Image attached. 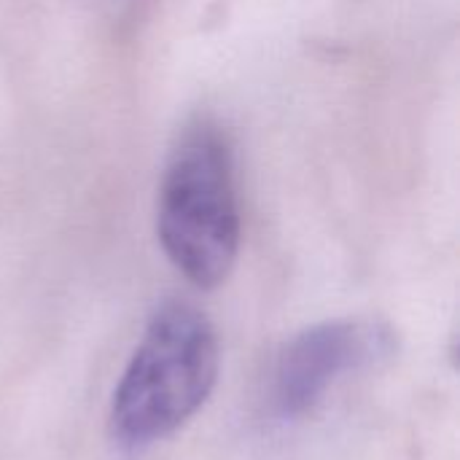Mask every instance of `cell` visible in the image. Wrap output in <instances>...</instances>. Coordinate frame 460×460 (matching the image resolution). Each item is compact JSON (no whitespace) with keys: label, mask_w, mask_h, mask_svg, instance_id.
Here are the masks:
<instances>
[{"label":"cell","mask_w":460,"mask_h":460,"mask_svg":"<svg viewBox=\"0 0 460 460\" xmlns=\"http://www.w3.org/2000/svg\"><path fill=\"white\" fill-rule=\"evenodd\" d=\"M234 146L210 116H194L175 137L156 197V237L170 264L197 288L221 286L240 253Z\"/></svg>","instance_id":"cell-1"},{"label":"cell","mask_w":460,"mask_h":460,"mask_svg":"<svg viewBox=\"0 0 460 460\" xmlns=\"http://www.w3.org/2000/svg\"><path fill=\"white\" fill-rule=\"evenodd\" d=\"M396 350L394 332L380 321L337 318L299 332L278 353L270 407L286 420H302L318 410L326 394L345 377L369 369Z\"/></svg>","instance_id":"cell-3"},{"label":"cell","mask_w":460,"mask_h":460,"mask_svg":"<svg viewBox=\"0 0 460 460\" xmlns=\"http://www.w3.org/2000/svg\"><path fill=\"white\" fill-rule=\"evenodd\" d=\"M218 364V337L208 315L183 299L162 302L113 391V439L143 450L172 437L213 394Z\"/></svg>","instance_id":"cell-2"}]
</instances>
